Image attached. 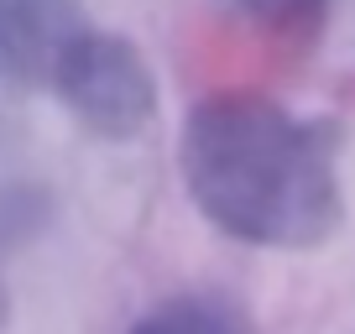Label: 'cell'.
Wrapping results in <instances>:
<instances>
[{
	"label": "cell",
	"instance_id": "cell-1",
	"mask_svg": "<svg viewBox=\"0 0 355 334\" xmlns=\"http://www.w3.org/2000/svg\"><path fill=\"white\" fill-rule=\"evenodd\" d=\"M189 199L214 230L266 251L324 245L345 220L340 141L266 94H209L178 136Z\"/></svg>",
	"mask_w": 355,
	"mask_h": 334
},
{
	"label": "cell",
	"instance_id": "cell-2",
	"mask_svg": "<svg viewBox=\"0 0 355 334\" xmlns=\"http://www.w3.org/2000/svg\"><path fill=\"white\" fill-rule=\"evenodd\" d=\"M42 84L68 105L78 125H89L94 136H110V141L146 131L157 115V78L146 58L125 37L100 32V26H84L53 58Z\"/></svg>",
	"mask_w": 355,
	"mask_h": 334
},
{
	"label": "cell",
	"instance_id": "cell-3",
	"mask_svg": "<svg viewBox=\"0 0 355 334\" xmlns=\"http://www.w3.org/2000/svg\"><path fill=\"white\" fill-rule=\"evenodd\" d=\"M89 26L78 0H0V53L26 78H47L53 58Z\"/></svg>",
	"mask_w": 355,
	"mask_h": 334
},
{
	"label": "cell",
	"instance_id": "cell-4",
	"mask_svg": "<svg viewBox=\"0 0 355 334\" xmlns=\"http://www.w3.org/2000/svg\"><path fill=\"white\" fill-rule=\"evenodd\" d=\"M131 334H256L241 303L220 298V292H183L167 298L136 324Z\"/></svg>",
	"mask_w": 355,
	"mask_h": 334
},
{
	"label": "cell",
	"instance_id": "cell-5",
	"mask_svg": "<svg viewBox=\"0 0 355 334\" xmlns=\"http://www.w3.org/2000/svg\"><path fill=\"white\" fill-rule=\"evenodd\" d=\"M230 6H241L245 16H261V21H293V16L319 11L324 0H230Z\"/></svg>",
	"mask_w": 355,
	"mask_h": 334
}]
</instances>
